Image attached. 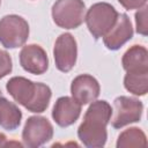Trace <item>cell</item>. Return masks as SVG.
Here are the masks:
<instances>
[{"label":"cell","instance_id":"6da1fadb","mask_svg":"<svg viewBox=\"0 0 148 148\" xmlns=\"http://www.w3.org/2000/svg\"><path fill=\"white\" fill-rule=\"evenodd\" d=\"M112 116L111 105L104 101H94L87 109L83 121L77 128L80 141L88 148L104 147L108 140L106 126Z\"/></svg>","mask_w":148,"mask_h":148},{"label":"cell","instance_id":"7a4b0ae2","mask_svg":"<svg viewBox=\"0 0 148 148\" xmlns=\"http://www.w3.org/2000/svg\"><path fill=\"white\" fill-rule=\"evenodd\" d=\"M8 94L15 102L34 113L44 112L51 101V88L42 82H34L23 76H14L6 83Z\"/></svg>","mask_w":148,"mask_h":148},{"label":"cell","instance_id":"3957f363","mask_svg":"<svg viewBox=\"0 0 148 148\" xmlns=\"http://www.w3.org/2000/svg\"><path fill=\"white\" fill-rule=\"evenodd\" d=\"M119 13L108 2H96L90 6L84 15L89 32L95 39L104 37L117 22Z\"/></svg>","mask_w":148,"mask_h":148},{"label":"cell","instance_id":"277c9868","mask_svg":"<svg viewBox=\"0 0 148 148\" xmlns=\"http://www.w3.org/2000/svg\"><path fill=\"white\" fill-rule=\"evenodd\" d=\"M86 15L83 0H57L52 6V18L56 25L62 29H76Z\"/></svg>","mask_w":148,"mask_h":148},{"label":"cell","instance_id":"5b68a950","mask_svg":"<svg viewBox=\"0 0 148 148\" xmlns=\"http://www.w3.org/2000/svg\"><path fill=\"white\" fill-rule=\"evenodd\" d=\"M29 24L22 16L10 14L0 20V44L6 49L23 46L29 37Z\"/></svg>","mask_w":148,"mask_h":148},{"label":"cell","instance_id":"8992f818","mask_svg":"<svg viewBox=\"0 0 148 148\" xmlns=\"http://www.w3.org/2000/svg\"><path fill=\"white\" fill-rule=\"evenodd\" d=\"M143 112V104L140 99L130 96H119L113 101L111 125L113 128H121L132 123L140 121Z\"/></svg>","mask_w":148,"mask_h":148},{"label":"cell","instance_id":"52a82bcc","mask_svg":"<svg viewBox=\"0 0 148 148\" xmlns=\"http://www.w3.org/2000/svg\"><path fill=\"white\" fill-rule=\"evenodd\" d=\"M52 136L53 126L47 118L42 116H31L27 119L22 131V141L25 147H40L49 142Z\"/></svg>","mask_w":148,"mask_h":148},{"label":"cell","instance_id":"ba28073f","mask_svg":"<svg viewBox=\"0 0 148 148\" xmlns=\"http://www.w3.org/2000/svg\"><path fill=\"white\" fill-rule=\"evenodd\" d=\"M53 58L56 67L62 72H69L76 64L77 59V44L72 34H61L54 43Z\"/></svg>","mask_w":148,"mask_h":148},{"label":"cell","instance_id":"9c48e42d","mask_svg":"<svg viewBox=\"0 0 148 148\" xmlns=\"http://www.w3.org/2000/svg\"><path fill=\"white\" fill-rule=\"evenodd\" d=\"M21 67L34 75L44 74L49 68V58L45 50L38 44H28L20 52Z\"/></svg>","mask_w":148,"mask_h":148},{"label":"cell","instance_id":"30bf717a","mask_svg":"<svg viewBox=\"0 0 148 148\" xmlns=\"http://www.w3.org/2000/svg\"><path fill=\"white\" fill-rule=\"evenodd\" d=\"M101 92L98 81L89 74H81L74 77L71 84L72 97L81 105L89 104L97 99Z\"/></svg>","mask_w":148,"mask_h":148},{"label":"cell","instance_id":"8fae6325","mask_svg":"<svg viewBox=\"0 0 148 148\" xmlns=\"http://www.w3.org/2000/svg\"><path fill=\"white\" fill-rule=\"evenodd\" d=\"M133 27L126 14H119L112 29L103 37V43L108 50L117 51L133 37Z\"/></svg>","mask_w":148,"mask_h":148},{"label":"cell","instance_id":"7c38bea8","mask_svg":"<svg viewBox=\"0 0 148 148\" xmlns=\"http://www.w3.org/2000/svg\"><path fill=\"white\" fill-rule=\"evenodd\" d=\"M81 104H79L73 97L61 96L59 97L52 109V118L60 127H68L73 125L81 114Z\"/></svg>","mask_w":148,"mask_h":148},{"label":"cell","instance_id":"4fadbf2b","mask_svg":"<svg viewBox=\"0 0 148 148\" xmlns=\"http://www.w3.org/2000/svg\"><path fill=\"white\" fill-rule=\"evenodd\" d=\"M126 72H148V51L142 45L131 46L121 58Z\"/></svg>","mask_w":148,"mask_h":148},{"label":"cell","instance_id":"5bb4252c","mask_svg":"<svg viewBox=\"0 0 148 148\" xmlns=\"http://www.w3.org/2000/svg\"><path fill=\"white\" fill-rule=\"evenodd\" d=\"M22 120V111L16 104L0 96V126L7 131L16 130Z\"/></svg>","mask_w":148,"mask_h":148},{"label":"cell","instance_id":"9a60e30c","mask_svg":"<svg viewBox=\"0 0 148 148\" xmlns=\"http://www.w3.org/2000/svg\"><path fill=\"white\" fill-rule=\"evenodd\" d=\"M124 87L135 96H145L148 92V72H126Z\"/></svg>","mask_w":148,"mask_h":148},{"label":"cell","instance_id":"2e32d148","mask_svg":"<svg viewBox=\"0 0 148 148\" xmlns=\"http://www.w3.org/2000/svg\"><path fill=\"white\" fill-rule=\"evenodd\" d=\"M116 146L117 148L147 147V138L141 128L130 127L119 134Z\"/></svg>","mask_w":148,"mask_h":148},{"label":"cell","instance_id":"e0dca14e","mask_svg":"<svg viewBox=\"0 0 148 148\" xmlns=\"http://www.w3.org/2000/svg\"><path fill=\"white\" fill-rule=\"evenodd\" d=\"M147 6H143L135 13V25H136V32L147 36L148 34V16H147Z\"/></svg>","mask_w":148,"mask_h":148},{"label":"cell","instance_id":"ac0fdd59","mask_svg":"<svg viewBox=\"0 0 148 148\" xmlns=\"http://www.w3.org/2000/svg\"><path fill=\"white\" fill-rule=\"evenodd\" d=\"M13 69V61L7 51L0 50V79L10 74Z\"/></svg>","mask_w":148,"mask_h":148},{"label":"cell","instance_id":"d6986e66","mask_svg":"<svg viewBox=\"0 0 148 148\" xmlns=\"http://www.w3.org/2000/svg\"><path fill=\"white\" fill-rule=\"evenodd\" d=\"M118 2L127 10L132 9H140L146 6L147 0H118Z\"/></svg>","mask_w":148,"mask_h":148},{"label":"cell","instance_id":"ffe728a7","mask_svg":"<svg viewBox=\"0 0 148 148\" xmlns=\"http://www.w3.org/2000/svg\"><path fill=\"white\" fill-rule=\"evenodd\" d=\"M6 145H10V142L7 141V136L2 133H0V146H6Z\"/></svg>","mask_w":148,"mask_h":148},{"label":"cell","instance_id":"44dd1931","mask_svg":"<svg viewBox=\"0 0 148 148\" xmlns=\"http://www.w3.org/2000/svg\"><path fill=\"white\" fill-rule=\"evenodd\" d=\"M0 96H2V95H1V89H0Z\"/></svg>","mask_w":148,"mask_h":148},{"label":"cell","instance_id":"7402d4cb","mask_svg":"<svg viewBox=\"0 0 148 148\" xmlns=\"http://www.w3.org/2000/svg\"><path fill=\"white\" fill-rule=\"evenodd\" d=\"M0 5H1V0H0Z\"/></svg>","mask_w":148,"mask_h":148}]
</instances>
